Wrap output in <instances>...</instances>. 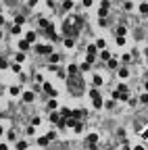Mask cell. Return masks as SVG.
Listing matches in <instances>:
<instances>
[{"label":"cell","mask_w":148,"mask_h":150,"mask_svg":"<svg viewBox=\"0 0 148 150\" xmlns=\"http://www.w3.org/2000/svg\"><path fill=\"white\" fill-rule=\"evenodd\" d=\"M138 100H140V104H148V92H144V94H142Z\"/></svg>","instance_id":"1f68e13d"},{"label":"cell","mask_w":148,"mask_h":150,"mask_svg":"<svg viewBox=\"0 0 148 150\" xmlns=\"http://www.w3.org/2000/svg\"><path fill=\"white\" fill-rule=\"evenodd\" d=\"M107 69H113V71H115V69H119V60L111 56V58L107 60Z\"/></svg>","instance_id":"8fae6325"},{"label":"cell","mask_w":148,"mask_h":150,"mask_svg":"<svg viewBox=\"0 0 148 150\" xmlns=\"http://www.w3.org/2000/svg\"><path fill=\"white\" fill-rule=\"evenodd\" d=\"M6 140H11V142H13V140H17V131H6Z\"/></svg>","instance_id":"83f0119b"},{"label":"cell","mask_w":148,"mask_h":150,"mask_svg":"<svg viewBox=\"0 0 148 150\" xmlns=\"http://www.w3.org/2000/svg\"><path fill=\"white\" fill-rule=\"evenodd\" d=\"M73 8V0H65L63 2V11H71Z\"/></svg>","instance_id":"cb8c5ba5"},{"label":"cell","mask_w":148,"mask_h":150,"mask_svg":"<svg viewBox=\"0 0 148 150\" xmlns=\"http://www.w3.org/2000/svg\"><path fill=\"white\" fill-rule=\"evenodd\" d=\"M86 148L88 150H98V144H86Z\"/></svg>","instance_id":"60d3db41"},{"label":"cell","mask_w":148,"mask_h":150,"mask_svg":"<svg viewBox=\"0 0 148 150\" xmlns=\"http://www.w3.org/2000/svg\"><path fill=\"white\" fill-rule=\"evenodd\" d=\"M121 60H123V63H129V60H132V54H123V56H121Z\"/></svg>","instance_id":"f35d334b"},{"label":"cell","mask_w":148,"mask_h":150,"mask_svg":"<svg viewBox=\"0 0 148 150\" xmlns=\"http://www.w3.org/2000/svg\"><path fill=\"white\" fill-rule=\"evenodd\" d=\"M25 134L27 136H36V125H29L27 129H25Z\"/></svg>","instance_id":"4dcf8cb0"},{"label":"cell","mask_w":148,"mask_h":150,"mask_svg":"<svg viewBox=\"0 0 148 150\" xmlns=\"http://www.w3.org/2000/svg\"><path fill=\"white\" fill-rule=\"evenodd\" d=\"M60 2H65V0H60Z\"/></svg>","instance_id":"6f0895ef"},{"label":"cell","mask_w":148,"mask_h":150,"mask_svg":"<svg viewBox=\"0 0 148 150\" xmlns=\"http://www.w3.org/2000/svg\"><path fill=\"white\" fill-rule=\"evenodd\" d=\"M48 144H50L48 136H40V138H38V146H48Z\"/></svg>","instance_id":"d6986e66"},{"label":"cell","mask_w":148,"mask_h":150,"mask_svg":"<svg viewBox=\"0 0 148 150\" xmlns=\"http://www.w3.org/2000/svg\"><path fill=\"white\" fill-rule=\"evenodd\" d=\"M25 40H27L29 44H33L38 40V31H25Z\"/></svg>","instance_id":"9c48e42d"},{"label":"cell","mask_w":148,"mask_h":150,"mask_svg":"<svg viewBox=\"0 0 148 150\" xmlns=\"http://www.w3.org/2000/svg\"><path fill=\"white\" fill-rule=\"evenodd\" d=\"M17 48H19V50H21V52H27V50H29V48H31V44H29V42H27V40H21V42H19V44H17Z\"/></svg>","instance_id":"30bf717a"},{"label":"cell","mask_w":148,"mask_h":150,"mask_svg":"<svg viewBox=\"0 0 148 150\" xmlns=\"http://www.w3.org/2000/svg\"><path fill=\"white\" fill-rule=\"evenodd\" d=\"M117 90H119V92H125V90H127V86H125V83H119Z\"/></svg>","instance_id":"bcb514c9"},{"label":"cell","mask_w":148,"mask_h":150,"mask_svg":"<svg viewBox=\"0 0 148 150\" xmlns=\"http://www.w3.org/2000/svg\"><path fill=\"white\" fill-rule=\"evenodd\" d=\"M140 13L148 17V2H142V4H140Z\"/></svg>","instance_id":"d4e9b609"},{"label":"cell","mask_w":148,"mask_h":150,"mask_svg":"<svg viewBox=\"0 0 148 150\" xmlns=\"http://www.w3.org/2000/svg\"><path fill=\"white\" fill-rule=\"evenodd\" d=\"M96 54H98V46H96V44H88V48H86V60H90V63L94 65Z\"/></svg>","instance_id":"7a4b0ae2"},{"label":"cell","mask_w":148,"mask_h":150,"mask_svg":"<svg viewBox=\"0 0 148 150\" xmlns=\"http://www.w3.org/2000/svg\"><path fill=\"white\" fill-rule=\"evenodd\" d=\"M11 31L15 33V36H19V33H21V25H17V23H15L13 27H11Z\"/></svg>","instance_id":"d6a6232c"},{"label":"cell","mask_w":148,"mask_h":150,"mask_svg":"<svg viewBox=\"0 0 148 150\" xmlns=\"http://www.w3.org/2000/svg\"><path fill=\"white\" fill-rule=\"evenodd\" d=\"M19 92H21V90H19V88H17V86H13V88H11V94H13V96H17Z\"/></svg>","instance_id":"ab89813d"},{"label":"cell","mask_w":148,"mask_h":150,"mask_svg":"<svg viewBox=\"0 0 148 150\" xmlns=\"http://www.w3.org/2000/svg\"><path fill=\"white\" fill-rule=\"evenodd\" d=\"M79 73H81V71H79V65H73V63H71V65L67 67V75H79Z\"/></svg>","instance_id":"52a82bcc"},{"label":"cell","mask_w":148,"mask_h":150,"mask_svg":"<svg viewBox=\"0 0 148 150\" xmlns=\"http://www.w3.org/2000/svg\"><path fill=\"white\" fill-rule=\"evenodd\" d=\"M27 4H29V6H36V4H38V0H29Z\"/></svg>","instance_id":"681fc988"},{"label":"cell","mask_w":148,"mask_h":150,"mask_svg":"<svg viewBox=\"0 0 148 150\" xmlns=\"http://www.w3.org/2000/svg\"><path fill=\"white\" fill-rule=\"evenodd\" d=\"M38 25H40V31H42V29H46L50 23H48V19H46V17H40V19H38Z\"/></svg>","instance_id":"9a60e30c"},{"label":"cell","mask_w":148,"mask_h":150,"mask_svg":"<svg viewBox=\"0 0 148 150\" xmlns=\"http://www.w3.org/2000/svg\"><path fill=\"white\" fill-rule=\"evenodd\" d=\"M33 98H36V94L29 92V90H25V92L21 94V100H23V102H27V104H29V102H33Z\"/></svg>","instance_id":"8992f818"},{"label":"cell","mask_w":148,"mask_h":150,"mask_svg":"<svg viewBox=\"0 0 148 150\" xmlns=\"http://www.w3.org/2000/svg\"><path fill=\"white\" fill-rule=\"evenodd\" d=\"M48 60H50V65H58V63H60V54L52 52V54H48Z\"/></svg>","instance_id":"7c38bea8"},{"label":"cell","mask_w":148,"mask_h":150,"mask_svg":"<svg viewBox=\"0 0 148 150\" xmlns=\"http://www.w3.org/2000/svg\"><path fill=\"white\" fill-rule=\"evenodd\" d=\"M117 75H119L121 79H127V77H129V69H127L125 65H123V67H119V69H117Z\"/></svg>","instance_id":"ba28073f"},{"label":"cell","mask_w":148,"mask_h":150,"mask_svg":"<svg viewBox=\"0 0 148 150\" xmlns=\"http://www.w3.org/2000/svg\"><path fill=\"white\" fill-rule=\"evenodd\" d=\"M86 144H98V134H88V138H86Z\"/></svg>","instance_id":"5bb4252c"},{"label":"cell","mask_w":148,"mask_h":150,"mask_svg":"<svg viewBox=\"0 0 148 150\" xmlns=\"http://www.w3.org/2000/svg\"><path fill=\"white\" fill-rule=\"evenodd\" d=\"M0 40H2V31H0Z\"/></svg>","instance_id":"11a10c76"},{"label":"cell","mask_w":148,"mask_h":150,"mask_svg":"<svg viewBox=\"0 0 148 150\" xmlns=\"http://www.w3.org/2000/svg\"><path fill=\"white\" fill-rule=\"evenodd\" d=\"M134 150H144V146H134Z\"/></svg>","instance_id":"816d5d0a"},{"label":"cell","mask_w":148,"mask_h":150,"mask_svg":"<svg viewBox=\"0 0 148 150\" xmlns=\"http://www.w3.org/2000/svg\"><path fill=\"white\" fill-rule=\"evenodd\" d=\"M100 58L104 60V63H107V60L111 58V52H109V50H104V48H102V50H100Z\"/></svg>","instance_id":"7402d4cb"},{"label":"cell","mask_w":148,"mask_h":150,"mask_svg":"<svg viewBox=\"0 0 148 150\" xmlns=\"http://www.w3.org/2000/svg\"><path fill=\"white\" fill-rule=\"evenodd\" d=\"M81 129H84V123H79V121H77L75 125H73V131H75V134H79Z\"/></svg>","instance_id":"f546056e"},{"label":"cell","mask_w":148,"mask_h":150,"mask_svg":"<svg viewBox=\"0 0 148 150\" xmlns=\"http://www.w3.org/2000/svg\"><path fill=\"white\" fill-rule=\"evenodd\" d=\"M146 56H148V48H146Z\"/></svg>","instance_id":"9f6ffc18"},{"label":"cell","mask_w":148,"mask_h":150,"mask_svg":"<svg viewBox=\"0 0 148 150\" xmlns=\"http://www.w3.org/2000/svg\"><path fill=\"white\" fill-rule=\"evenodd\" d=\"M6 67H8V63H6L4 58H0V69H6Z\"/></svg>","instance_id":"ee69618b"},{"label":"cell","mask_w":148,"mask_h":150,"mask_svg":"<svg viewBox=\"0 0 148 150\" xmlns=\"http://www.w3.org/2000/svg\"><path fill=\"white\" fill-rule=\"evenodd\" d=\"M90 69H92V63H90V60H84V63L79 65V71H81V73H88Z\"/></svg>","instance_id":"4fadbf2b"},{"label":"cell","mask_w":148,"mask_h":150,"mask_svg":"<svg viewBox=\"0 0 148 150\" xmlns=\"http://www.w3.org/2000/svg\"><path fill=\"white\" fill-rule=\"evenodd\" d=\"M84 6H92V0H84Z\"/></svg>","instance_id":"c3c4849f"},{"label":"cell","mask_w":148,"mask_h":150,"mask_svg":"<svg viewBox=\"0 0 148 150\" xmlns=\"http://www.w3.org/2000/svg\"><path fill=\"white\" fill-rule=\"evenodd\" d=\"M2 134H4V129H2V127H0V138H2Z\"/></svg>","instance_id":"db71d44e"},{"label":"cell","mask_w":148,"mask_h":150,"mask_svg":"<svg viewBox=\"0 0 148 150\" xmlns=\"http://www.w3.org/2000/svg\"><path fill=\"white\" fill-rule=\"evenodd\" d=\"M125 44V36H117V46H123Z\"/></svg>","instance_id":"8d00e7d4"},{"label":"cell","mask_w":148,"mask_h":150,"mask_svg":"<svg viewBox=\"0 0 148 150\" xmlns=\"http://www.w3.org/2000/svg\"><path fill=\"white\" fill-rule=\"evenodd\" d=\"M88 94H90V98H92V100H98V98H102V96L98 94V90H96V88H90V92H88Z\"/></svg>","instance_id":"ac0fdd59"},{"label":"cell","mask_w":148,"mask_h":150,"mask_svg":"<svg viewBox=\"0 0 148 150\" xmlns=\"http://www.w3.org/2000/svg\"><path fill=\"white\" fill-rule=\"evenodd\" d=\"M15 23H17V25H23V23H25V17H23V15H17V17H15Z\"/></svg>","instance_id":"836d02e7"},{"label":"cell","mask_w":148,"mask_h":150,"mask_svg":"<svg viewBox=\"0 0 148 150\" xmlns=\"http://www.w3.org/2000/svg\"><path fill=\"white\" fill-rule=\"evenodd\" d=\"M42 90H44L48 96H52V98H56V90L52 88V83H50V81H42Z\"/></svg>","instance_id":"5b68a950"},{"label":"cell","mask_w":148,"mask_h":150,"mask_svg":"<svg viewBox=\"0 0 148 150\" xmlns=\"http://www.w3.org/2000/svg\"><path fill=\"white\" fill-rule=\"evenodd\" d=\"M56 75H58L60 79H65V77H67V71H65L63 67H58V69H56Z\"/></svg>","instance_id":"4316f807"},{"label":"cell","mask_w":148,"mask_h":150,"mask_svg":"<svg viewBox=\"0 0 148 150\" xmlns=\"http://www.w3.org/2000/svg\"><path fill=\"white\" fill-rule=\"evenodd\" d=\"M96 46H98V50L107 48V40H98V42H96Z\"/></svg>","instance_id":"d590c367"},{"label":"cell","mask_w":148,"mask_h":150,"mask_svg":"<svg viewBox=\"0 0 148 150\" xmlns=\"http://www.w3.org/2000/svg\"><path fill=\"white\" fill-rule=\"evenodd\" d=\"M17 150H27V142H25V140L17 142Z\"/></svg>","instance_id":"f1b7e54d"},{"label":"cell","mask_w":148,"mask_h":150,"mask_svg":"<svg viewBox=\"0 0 148 150\" xmlns=\"http://www.w3.org/2000/svg\"><path fill=\"white\" fill-rule=\"evenodd\" d=\"M144 90H146V92H148V81H146V83H144Z\"/></svg>","instance_id":"f5cc1de1"},{"label":"cell","mask_w":148,"mask_h":150,"mask_svg":"<svg viewBox=\"0 0 148 150\" xmlns=\"http://www.w3.org/2000/svg\"><path fill=\"white\" fill-rule=\"evenodd\" d=\"M79 29L81 27H77V25L73 23V19H71V15L65 19V23H63V36L65 38H77L79 36Z\"/></svg>","instance_id":"6da1fadb"},{"label":"cell","mask_w":148,"mask_h":150,"mask_svg":"<svg viewBox=\"0 0 148 150\" xmlns=\"http://www.w3.org/2000/svg\"><path fill=\"white\" fill-rule=\"evenodd\" d=\"M11 69H13L15 73H21V63H13V65H11Z\"/></svg>","instance_id":"e575fe53"},{"label":"cell","mask_w":148,"mask_h":150,"mask_svg":"<svg viewBox=\"0 0 148 150\" xmlns=\"http://www.w3.org/2000/svg\"><path fill=\"white\" fill-rule=\"evenodd\" d=\"M104 107H107V109H113V107H115V100H109L107 104H104Z\"/></svg>","instance_id":"f6af8a7d"},{"label":"cell","mask_w":148,"mask_h":150,"mask_svg":"<svg viewBox=\"0 0 148 150\" xmlns=\"http://www.w3.org/2000/svg\"><path fill=\"white\" fill-rule=\"evenodd\" d=\"M65 48H69V50H71V48H75V38H65Z\"/></svg>","instance_id":"2e32d148"},{"label":"cell","mask_w":148,"mask_h":150,"mask_svg":"<svg viewBox=\"0 0 148 150\" xmlns=\"http://www.w3.org/2000/svg\"><path fill=\"white\" fill-rule=\"evenodd\" d=\"M40 123H42V119H40V117H33V119H31V125H36V127H38Z\"/></svg>","instance_id":"74e56055"},{"label":"cell","mask_w":148,"mask_h":150,"mask_svg":"<svg viewBox=\"0 0 148 150\" xmlns=\"http://www.w3.org/2000/svg\"><path fill=\"white\" fill-rule=\"evenodd\" d=\"M109 6H111L109 0H102V6H100V8H107V11H109Z\"/></svg>","instance_id":"b9f144b4"},{"label":"cell","mask_w":148,"mask_h":150,"mask_svg":"<svg viewBox=\"0 0 148 150\" xmlns=\"http://www.w3.org/2000/svg\"><path fill=\"white\" fill-rule=\"evenodd\" d=\"M92 107L96 109V111H100V109H104V102H102V98H98V100H92Z\"/></svg>","instance_id":"ffe728a7"},{"label":"cell","mask_w":148,"mask_h":150,"mask_svg":"<svg viewBox=\"0 0 148 150\" xmlns=\"http://www.w3.org/2000/svg\"><path fill=\"white\" fill-rule=\"evenodd\" d=\"M46 136H48V140H50V142H52V140H54V138H56V134H54V131H48V134H46Z\"/></svg>","instance_id":"7bdbcfd3"},{"label":"cell","mask_w":148,"mask_h":150,"mask_svg":"<svg viewBox=\"0 0 148 150\" xmlns=\"http://www.w3.org/2000/svg\"><path fill=\"white\" fill-rule=\"evenodd\" d=\"M102 86V77L100 75H94L92 77V88H100Z\"/></svg>","instance_id":"e0dca14e"},{"label":"cell","mask_w":148,"mask_h":150,"mask_svg":"<svg viewBox=\"0 0 148 150\" xmlns=\"http://www.w3.org/2000/svg\"><path fill=\"white\" fill-rule=\"evenodd\" d=\"M54 31H56V27H54V25H52V23H50V25H48V27H46V29H42L40 33H42V36H46V38H50L52 42H54V40H58V36H56V33H54Z\"/></svg>","instance_id":"277c9868"},{"label":"cell","mask_w":148,"mask_h":150,"mask_svg":"<svg viewBox=\"0 0 148 150\" xmlns=\"http://www.w3.org/2000/svg\"><path fill=\"white\" fill-rule=\"evenodd\" d=\"M125 33H127V29H125V27H121V25L115 29V36H125Z\"/></svg>","instance_id":"484cf974"},{"label":"cell","mask_w":148,"mask_h":150,"mask_svg":"<svg viewBox=\"0 0 148 150\" xmlns=\"http://www.w3.org/2000/svg\"><path fill=\"white\" fill-rule=\"evenodd\" d=\"M123 150H134V148H132V146H129L127 142H123Z\"/></svg>","instance_id":"7dc6e473"},{"label":"cell","mask_w":148,"mask_h":150,"mask_svg":"<svg viewBox=\"0 0 148 150\" xmlns=\"http://www.w3.org/2000/svg\"><path fill=\"white\" fill-rule=\"evenodd\" d=\"M52 44H38L36 46V52L38 54H42V56H48V54H52Z\"/></svg>","instance_id":"3957f363"},{"label":"cell","mask_w":148,"mask_h":150,"mask_svg":"<svg viewBox=\"0 0 148 150\" xmlns=\"http://www.w3.org/2000/svg\"><path fill=\"white\" fill-rule=\"evenodd\" d=\"M58 109V100H48V111H56Z\"/></svg>","instance_id":"603a6c76"},{"label":"cell","mask_w":148,"mask_h":150,"mask_svg":"<svg viewBox=\"0 0 148 150\" xmlns=\"http://www.w3.org/2000/svg\"><path fill=\"white\" fill-rule=\"evenodd\" d=\"M0 150H8V144H0Z\"/></svg>","instance_id":"f907efd6"},{"label":"cell","mask_w":148,"mask_h":150,"mask_svg":"<svg viewBox=\"0 0 148 150\" xmlns=\"http://www.w3.org/2000/svg\"><path fill=\"white\" fill-rule=\"evenodd\" d=\"M15 63H25V52H17L15 54Z\"/></svg>","instance_id":"44dd1931"}]
</instances>
